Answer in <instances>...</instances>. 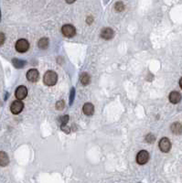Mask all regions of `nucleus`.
I'll list each match as a JSON object with an SVG mask.
<instances>
[{
  "mask_svg": "<svg viewBox=\"0 0 182 183\" xmlns=\"http://www.w3.org/2000/svg\"><path fill=\"white\" fill-rule=\"evenodd\" d=\"M58 74L53 71H48L43 76V82L47 86H54L57 84Z\"/></svg>",
  "mask_w": 182,
  "mask_h": 183,
  "instance_id": "obj_1",
  "label": "nucleus"
},
{
  "mask_svg": "<svg viewBox=\"0 0 182 183\" xmlns=\"http://www.w3.org/2000/svg\"><path fill=\"white\" fill-rule=\"evenodd\" d=\"M15 48L18 52L24 53V52L28 51V50L29 49V43L27 40H25V38H20V40L17 41Z\"/></svg>",
  "mask_w": 182,
  "mask_h": 183,
  "instance_id": "obj_2",
  "label": "nucleus"
},
{
  "mask_svg": "<svg viewBox=\"0 0 182 183\" xmlns=\"http://www.w3.org/2000/svg\"><path fill=\"white\" fill-rule=\"evenodd\" d=\"M62 32L64 37L66 38H72L76 34V29L71 24H66L62 28Z\"/></svg>",
  "mask_w": 182,
  "mask_h": 183,
  "instance_id": "obj_3",
  "label": "nucleus"
},
{
  "mask_svg": "<svg viewBox=\"0 0 182 183\" xmlns=\"http://www.w3.org/2000/svg\"><path fill=\"white\" fill-rule=\"evenodd\" d=\"M149 160V153L146 150H141L136 156V162L139 165H145Z\"/></svg>",
  "mask_w": 182,
  "mask_h": 183,
  "instance_id": "obj_4",
  "label": "nucleus"
},
{
  "mask_svg": "<svg viewBox=\"0 0 182 183\" xmlns=\"http://www.w3.org/2000/svg\"><path fill=\"white\" fill-rule=\"evenodd\" d=\"M159 149L164 153H167L171 149V142L167 137H163L159 141Z\"/></svg>",
  "mask_w": 182,
  "mask_h": 183,
  "instance_id": "obj_5",
  "label": "nucleus"
},
{
  "mask_svg": "<svg viewBox=\"0 0 182 183\" xmlns=\"http://www.w3.org/2000/svg\"><path fill=\"white\" fill-rule=\"evenodd\" d=\"M24 108V103L19 101V100H17V101H14L10 105V110L12 112V114L14 115H19V113L22 112Z\"/></svg>",
  "mask_w": 182,
  "mask_h": 183,
  "instance_id": "obj_6",
  "label": "nucleus"
},
{
  "mask_svg": "<svg viewBox=\"0 0 182 183\" xmlns=\"http://www.w3.org/2000/svg\"><path fill=\"white\" fill-rule=\"evenodd\" d=\"M28 95V89L27 87H25L24 85H20L17 88L16 91H15V96L16 98L21 101V100L25 99Z\"/></svg>",
  "mask_w": 182,
  "mask_h": 183,
  "instance_id": "obj_7",
  "label": "nucleus"
},
{
  "mask_svg": "<svg viewBox=\"0 0 182 183\" xmlns=\"http://www.w3.org/2000/svg\"><path fill=\"white\" fill-rule=\"evenodd\" d=\"M40 78V73L36 69H30L27 72V79L31 82H36Z\"/></svg>",
  "mask_w": 182,
  "mask_h": 183,
  "instance_id": "obj_8",
  "label": "nucleus"
},
{
  "mask_svg": "<svg viewBox=\"0 0 182 183\" xmlns=\"http://www.w3.org/2000/svg\"><path fill=\"white\" fill-rule=\"evenodd\" d=\"M114 36V31L111 28H103L101 31V37L103 40H112Z\"/></svg>",
  "mask_w": 182,
  "mask_h": 183,
  "instance_id": "obj_9",
  "label": "nucleus"
},
{
  "mask_svg": "<svg viewBox=\"0 0 182 183\" xmlns=\"http://www.w3.org/2000/svg\"><path fill=\"white\" fill-rule=\"evenodd\" d=\"M169 102L171 103H179L181 101V94L179 93V91H171L169 93Z\"/></svg>",
  "mask_w": 182,
  "mask_h": 183,
  "instance_id": "obj_10",
  "label": "nucleus"
},
{
  "mask_svg": "<svg viewBox=\"0 0 182 183\" xmlns=\"http://www.w3.org/2000/svg\"><path fill=\"white\" fill-rule=\"evenodd\" d=\"M82 111H83L84 115H93L94 113V106L93 103H86L83 106H82Z\"/></svg>",
  "mask_w": 182,
  "mask_h": 183,
  "instance_id": "obj_11",
  "label": "nucleus"
},
{
  "mask_svg": "<svg viewBox=\"0 0 182 183\" xmlns=\"http://www.w3.org/2000/svg\"><path fill=\"white\" fill-rule=\"evenodd\" d=\"M9 163V158L7 154L4 151H0V166L6 167Z\"/></svg>",
  "mask_w": 182,
  "mask_h": 183,
  "instance_id": "obj_12",
  "label": "nucleus"
},
{
  "mask_svg": "<svg viewBox=\"0 0 182 183\" xmlns=\"http://www.w3.org/2000/svg\"><path fill=\"white\" fill-rule=\"evenodd\" d=\"M171 131L173 134H175V135H180L182 134V125L180 123H179V122H176V123H173L171 125Z\"/></svg>",
  "mask_w": 182,
  "mask_h": 183,
  "instance_id": "obj_13",
  "label": "nucleus"
},
{
  "mask_svg": "<svg viewBox=\"0 0 182 183\" xmlns=\"http://www.w3.org/2000/svg\"><path fill=\"white\" fill-rule=\"evenodd\" d=\"M38 46L40 50H47L49 47V38H41L38 42Z\"/></svg>",
  "mask_w": 182,
  "mask_h": 183,
  "instance_id": "obj_14",
  "label": "nucleus"
},
{
  "mask_svg": "<svg viewBox=\"0 0 182 183\" xmlns=\"http://www.w3.org/2000/svg\"><path fill=\"white\" fill-rule=\"evenodd\" d=\"M81 82L82 85H88L91 82V77L87 72H82L81 75Z\"/></svg>",
  "mask_w": 182,
  "mask_h": 183,
  "instance_id": "obj_15",
  "label": "nucleus"
},
{
  "mask_svg": "<svg viewBox=\"0 0 182 183\" xmlns=\"http://www.w3.org/2000/svg\"><path fill=\"white\" fill-rule=\"evenodd\" d=\"M12 63L13 65L16 67V68H18V69H21V68H23L26 63H27V62H25V60H19V59H17V58H14L12 60Z\"/></svg>",
  "mask_w": 182,
  "mask_h": 183,
  "instance_id": "obj_16",
  "label": "nucleus"
},
{
  "mask_svg": "<svg viewBox=\"0 0 182 183\" xmlns=\"http://www.w3.org/2000/svg\"><path fill=\"white\" fill-rule=\"evenodd\" d=\"M114 9L117 11V12H122L124 9V3L122 2H116L115 5H114Z\"/></svg>",
  "mask_w": 182,
  "mask_h": 183,
  "instance_id": "obj_17",
  "label": "nucleus"
},
{
  "mask_svg": "<svg viewBox=\"0 0 182 183\" xmlns=\"http://www.w3.org/2000/svg\"><path fill=\"white\" fill-rule=\"evenodd\" d=\"M69 120H70V116H69L68 115L60 117V124H62V125H66L69 122Z\"/></svg>",
  "mask_w": 182,
  "mask_h": 183,
  "instance_id": "obj_18",
  "label": "nucleus"
},
{
  "mask_svg": "<svg viewBox=\"0 0 182 183\" xmlns=\"http://www.w3.org/2000/svg\"><path fill=\"white\" fill-rule=\"evenodd\" d=\"M64 107H65V103H64V101H59L57 103H56V109L57 110H63L64 109Z\"/></svg>",
  "mask_w": 182,
  "mask_h": 183,
  "instance_id": "obj_19",
  "label": "nucleus"
},
{
  "mask_svg": "<svg viewBox=\"0 0 182 183\" xmlns=\"http://www.w3.org/2000/svg\"><path fill=\"white\" fill-rule=\"evenodd\" d=\"M74 97H75V89L71 88V93H70V105L73 103V101H74Z\"/></svg>",
  "mask_w": 182,
  "mask_h": 183,
  "instance_id": "obj_20",
  "label": "nucleus"
},
{
  "mask_svg": "<svg viewBox=\"0 0 182 183\" xmlns=\"http://www.w3.org/2000/svg\"><path fill=\"white\" fill-rule=\"evenodd\" d=\"M155 137L153 136L152 134H148L147 136L146 137V142H148V143H153L154 141H155Z\"/></svg>",
  "mask_w": 182,
  "mask_h": 183,
  "instance_id": "obj_21",
  "label": "nucleus"
},
{
  "mask_svg": "<svg viewBox=\"0 0 182 183\" xmlns=\"http://www.w3.org/2000/svg\"><path fill=\"white\" fill-rule=\"evenodd\" d=\"M60 129H62V131H63V132H65L66 134L71 133V128L69 127L68 125H62V126H60Z\"/></svg>",
  "mask_w": 182,
  "mask_h": 183,
  "instance_id": "obj_22",
  "label": "nucleus"
},
{
  "mask_svg": "<svg viewBox=\"0 0 182 183\" xmlns=\"http://www.w3.org/2000/svg\"><path fill=\"white\" fill-rule=\"evenodd\" d=\"M5 40H6V37H5V34L0 32V46H1L4 42H5Z\"/></svg>",
  "mask_w": 182,
  "mask_h": 183,
  "instance_id": "obj_23",
  "label": "nucleus"
},
{
  "mask_svg": "<svg viewBox=\"0 0 182 183\" xmlns=\"http://www.w3.org/2000/svg\"><path fill=\"white\" fill-rule=\"evenodd\" d=\"M179 86H180V88L182 89V77L180 78V80H179Z\"/></svg>",
  "mask_w": 182,
  "mask_h": 183,
  "instance_id": "obj_24",
  "label": "nucleus"
},
{
  "mask_svg": "<svg viewBox=\"0 0 182 183\" xmlns=\"http://www.w3.org/2000/svg\"><path fill=\"white\" fill-rule=\"evenodd\" d=\"M0 21H1V11H0Z\"/></svg>",
  "mask_w": 182,
  "mask_h": 183,
  "instance_id": "obj_25",
  "label": "nucleus"
}]
</instances>
